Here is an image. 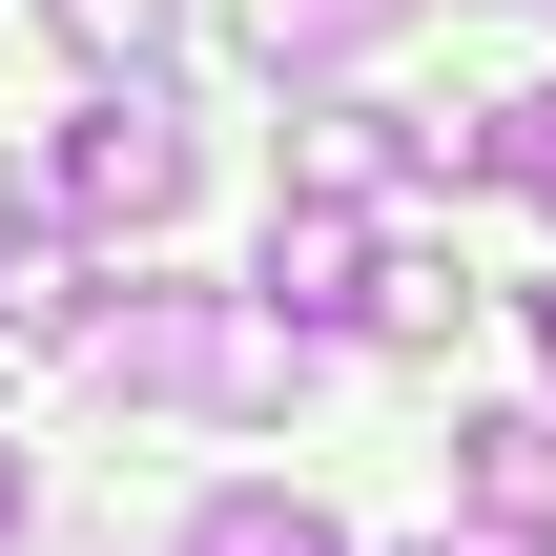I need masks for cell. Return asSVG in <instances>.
<instances>
[{
  "instance_id": "obj_1",
  "label": "cell",
  "mask_w": 556,
  "mask_h": 556,
  "mask_svg": "<svg viewBox=\"0 0 556 556\" xmlns=\"http://www.w3.org/2000/svg\"><path fill=\"white\" fill-rule=\"evenodd\" d=\"M103 371H124V392H165V413H289V392H309V330L206 309V289H124Z\"/></svg>"
},
{
  "instance_id": "obj_2",
  "label": "cell",
  "mask_w": 556,
  "mask_h": 556,
  "mask_svg": "<svg viewBox=\"0 0 556 556\" xmlns=\"http://www.w3.org/2000/svg\"><path fill=\"white\" fill-rule=\"evenodd\" d=\"M62 206H83V227H124V248H144V227H165V206H186V103H144V83H103V103H83V124H62Z\"/></svg>"
},
{
  "instance_id": "obj_3",
  "label": "cell",
  "mask_w": 556,
  "mask_h": 556,
  "mask_svg": "<svg viewBox=\"0 0 556 556\" xmlns=\"http://www.w3.org/2000/svg\"><path fill=\"white\" fill-rule=\"evenodd\" d=\"M248 309H268V330H351V309H371V206L289 186V206H268V248H248Z\"/></svg>"
},
{
  "instance_id": "obj_4",
  "label": "cell",
  "mask_w": 556,
  "mask_h": 556,
  "mask_svg": "<svg viewBox=\"0 0 556 556\" xmlns=\"http://www.w3.org/2000/svg\"><path fill=\"white\" fill-rule=\"evenodd\" d=\"M413 165H454V124H413V103H371V83H309V103H289V186H330V206H371V186H413Z\"/></svg>"
},
{
  "instance_id": "obj_5",
  "label": "cell",
  "mask_w": 556,
  "mask_h": 556,
  "mask_svg": "<svg viewBox=\"0 0 556 556\" xmlns=\"http://www.w3.org/2000/svg\"><path fill=\"white\" fill-rule=\"evenodd\" d=\"M454 475H475V536H556V413H475Z\"/></svg>"
},
{
  "instance_id": "obj_6",
  "label": "cell",
  "mask_w": 556,
  "mask_h": 556,
  "mask_svg": "<svg viewBox=\"0 0 556 556\" xmlns=\"http://www.w3.org/2000/svg\"><path fill=\"white\" fill-rule=\"evenodd\" d=\"M351 330H371V351H454V330H475V268H454V248H371V309H351Z\"/></svg>"
},
{
  "instance_id": "obj_7",
  "label": "cell",
  "mask_w": 556,
  "mask_h": 556,
  "mask_svg": "<svg viewBox=\"0 0 556 556\" xmlns=\"http://www.w3.org/2000/svg\"><path fill=\"white\" fill-rule=\"evenodd\" d=\"M186 556H351V536H330V495H268V475H248V495L186 516Z\"/></svg>"
},
{
  "instance_id": "obj_8",
  "label": "cell",
  "mask_w": 556,
  "mask_h": 556,
  "mask_svg": "<svg viewBox=\"0 0 556 556\" xmlns=\"http://www.w3.org/2000/svg\"><path fill=\"white\" fill-rule=\"evenodd\" d=\"M475 165H495V186H536V206H556V83H516V103H475Z\"/></svg>"
},
{
  "instance_id": "obj_9",
  "label": "cell",
  "mask_w": 556,
  "mask_h": 556,
  "mask_svg": "<svg viewBox=\"0 0 556 556\" xmlns=\"http://www.w3.org/2000/svg\"><path fill=\"white\" fill-rule=\"evenodd\" d=\"M62 62H103V83H144V62H165V0H62Z\"/></svg>"
},
{
  "instance_id": "obj_10",
  "label": "cell",
  "mask_w": 556,
  "mask_h": 556,
  "mask_svg": "<svg viewBox=\"0 0 556 556\" xmlns=\"http://www.w3.org/2000/svg\"><path fill=\"white\" fill-rule=\"evenodd\" d=\"M413 0H268V62H351V41H392Z\"/></svg>"
},
{
  "instance_id": "obj_11",
  "label": "cell",
  "mask_w": 556,
  "mask_h": 556,
  "mask_svg": "<svg viewBox=\"0 0 556 556\" xmlns=\"http://www.w3.org/2000/svg\"><path fill=\"white\" fill-rule=\"evenodd\" d=\"M413 556H556V536H413Z\"/></svg>"
},
{
  "instance_id": "obj_12",
  "label": "cell",
  "mask_w": 556,
  "mask_h": 556,
  "mask_svg": "<svg viewBox=\"0 0 556 556\" xmlns=\"http://www.w3.org/2000/svg\"><path fill=\"white\" fill-rule=\"evenodd\" d=\"M0 556H21V454H0Z\"/></svg>"
},
{
  "instance_id": "obj_13",
  "label": "cell",
  "mask_w": 556,
  "mask_h": 556,
  "mask_svg": "<svg viewBox=\"0 0 556 556\" xmlns=\"http://www.w3.org/2000/svg\"><path fill=\"white\" fill-rule=\"evenodd\" d=\"M536 351H556V289H536Z\"/></svg>"
}]
</instances>
